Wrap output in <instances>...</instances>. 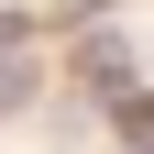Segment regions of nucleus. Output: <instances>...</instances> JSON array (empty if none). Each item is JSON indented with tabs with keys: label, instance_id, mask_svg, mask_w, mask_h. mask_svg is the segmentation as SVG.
Returning <instances> with one entry per match:
<instances>
[{
	"label": "nucleus",
	"instance_id": "2",
	"mask_svg": "<svg viewBox=\"0 0 154 154\" xmlns=\"http://www.w3.org/2000/svg\"><path fill=\"white\" fill-rule=\"evenodd\" d=\"M22 88H33V77H22V66H0V110H11V99H22Z\"/></svg>",
	"mask_w": 154,
	"mask_h": 154
},
{
	"label": "nucleus",
	"instance_id": "1",
	"mask_svg": "<svg viewBox=\"0 0 154 154\" xmlns=\"http://www.w3.org/2000/svg\"><path fill=\"white\" fill-rule=\"evenodd\" d=\"M121 132H132V143H154V99H121Z\"/></svg>",
	"mask_w": 154,
	"mask_h": 154
}]
</instances>
